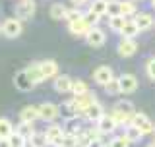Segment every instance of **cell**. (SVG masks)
I'll use <instances>...</instances> for the list:
<instances>
[{"label": "cell", "mask_w": 155, "mask_h": 147, "mask_svg": "<svg viewBox=\"0 0 155 147\" xmlns=\"http://www.w3.org/2000/svg\"><path fill=\"white\" fill-rule=\"evenodd\" d=\"M37 110H39V120H45L48 124L56 122L58 114H60V106L54 105V103H43V105L37 106Z\"/></svg>", "instance_id": "1"}, {"label": "cell", "mask_w": 155, "mask_h": 147, "mask_svg": "<svg viewBox=\"0 0 155 147\" xmlns=\"http://www.w3.org/2000/svg\"><path fill=\"white\" fill-rule=\"evenodd\" d=\"M2 33L8 39H16L23 33V23L19 21L18 18H8L2 21Z\"/></svg>", "instance_id": "2"}, {"label": "cell", "mask_w": 155, "mask_h": 147, "mask_svg": "<svg viewBox=\"0 0 155 147\" xmlns=\"http://www.w3.org/2000/svg\"><path fill=\"white\" fill-rule=\"evenodd\" d=\"M130 124H132L134 128H138L143 136H151L153 126H155L153 122L149 120V116H147V114H143V112H136V114L132 116V122H130Z\"/></svg>", "instance_id": "3"}, {"label": "cell", "mask_w": 155, "mask_h": 147, "mask_svg": "<svg viewBox=\"0 0 155 147\" xmlns=\"http://www.w3.org/2000/svg\"><path fill=\"white\" fill-rule=\"evenodd\" d=\"M45 134L48 138V143H51L52 147H62V141H64V128H62L60 124H56V122L48 124Z\"/></svg>", "instance_id": "4"}, {"label": "cell", "mask_w": 155, "mask_h": 147, "mask_svg": "<svg viewBox=\"0 0 155 147\" xmlns=\"http://www.w3.org/2000/svg\"><path fill=\"white\" fill-rule=\"evenodd\" d=\"M93 103H97V97L93 93H85V95L81 97H74V101H72V106H74V114H84V112L89 109Z\"/></svg>", "instance_id": "5"}, {"label": "cell", "mask_w": 155, "mask_h": 147, "mask_svg": "<svg viewBox=\"0 0 155 147\" xmlns=\"http://www.w3.org/2000/svg\"><path fill=\"white\" fill-rule=\"evenodd\" d=\"M105 41H107V33H105L101 27H91L89 33L85 35V43H87L89 47H93V48L103 47Z\"/></svg>", "instance_id": "6"}, {"label": "cell", "mask_w": 155, "mask_h": 147, "mask_svg": "<svg viewBox=\"0 0 155 147\" xmlns=\"http://www.w3.org/2000/svg\"><path fill=\"white\" fill-rule=\"evenodd\" d=\"M118 85H120V93L130 95V93H134L138 89V77L134 74H122L118 77Z\"/></svg>", "instance_id": "7"}, {"label": "cell", "mask_w": 155, "mask_h": 147, "mask_svg": "<svg viewBox=\"0 0 155 147\" xmlns=\"http://www.w3.org/2000/svg\"><path fill=\"white\" fill-rule=\"evenodd\" d=\"M35 2L33 0H19V4L16 6V14H18V19L23 21V19H31L33 14H35Z\"/></svg>", "instance_id": "8"}, {"label": "cell", "mask_w": 155, "mask_h": 147, "mask_svg": "<svg viewBox=\"0 0 155 147\" xmlns=\"http://www.w3.org/2000/svg\"><path fill=\"white\" fill-rule=\"evenodd\" d=\"M93 80H95V83H99V85L105 87L109 81L114 80L113 68H110V66H99V68H95V70H93Z\"/></svg>", "instance_id": "9"}, {"label": "cell", "mask_w": 155, "mask_h": 147, "mask_svg": "<svg viewBox=\"0 0 155 147\" xmlns=\"http://www.w3.org/2000/svg\"><path fill=\"white\" fill-rule=\"evenodd\" d=\"M116 52H118L120 56H124V58L134 56L136 52H138V43H136L134 39H122V41H118Z\"/></svg>", "instance_id": "10"}, {"label": "cell", "mask_w": 155, "mask_h": 147, "mask_svg": "<svg viewBox=\"0 0 155 147\" xmlns=\"http://www.w3.org/2000/svg\"><path fill=\"white\" fill-rule=\"evenodd\" d=\"M103 116H105V109H103V105H101L99 101L93 103V105H91L89 109L84 112V118H85L87 122H95V124H97L101 118H103Z\"/></svg>", "instance_id": "11"}, {"label": "cell", "mask_w": 155, "mask_h": 147, "mask_svg": "<svg viewBox=\"0 0 155 147\" xmlns=\"http://www.w3.org/2000/svg\"><path fill=\"white\" fill-rule=\"evenodd\" d=\"M132 21L138 25V29L140 31H147V29H151V27H155V19L151 18V14H143V12H138L134 16V19Z\"/></svg>", "instance_id": "12"}, {"label": "cell", "mask_w": 155, "mask_h": 147, "mask_svg": "<svg viewBox=\"0 0 155 147\" xmlns=\"http://www.w3.org/2000/svg\"><path fill=\"white\" fill-rule=\"evenodd\" d=\"M14 85H16V89H19V91H23V93H27V91H31L33 87V83H31V80L27 77V74H25V70H21V72H18L16 76H14Z\"/></svg>", "instance_id": "13"}, {"label": "cell", "mask_w": 155, "mask_h": 147, "mask_svg": "<svg viewBox=\"0 0 155 147\" xmlns=\"http://www.w3.org/2000/svg\"><path fill=\"white\" fill-rule=\"evenodd\" d=\"M89 29H91V25L85 21L84 18L74 21V23H68V31H70L72 35H76V37H85L87 33H89Z\"/></svg>", "instance_id": "14"}, {"label": "cell", "mask_w": 155, "mask_h": 147, "mask_svg": "<svg viewBox=\"0 0 155 147\" xmlns=\"http://www.w3.org/2000/svg\"><path fill=\"white\" fill-rule=\"evenodd\" d=\"M118 128V126L114 124V120H113V116L110 114H105L103 118H101L99 122H97V132H99L101 136H107V134H113V132Z\"/></svg>", "instance_id": "15"}, {"label": "cell", "mask_w": 155, "mask_h": 147, "mask_svg": "<svg viewBox=\"0 0 155 147\" xmlns=\"http://www.w3.org/2000/svg\"><path fill=\"white\" fill-rule=\"evenodd\" d=\"M39 68H41V74L45 80H51V77H56L58 76V64L54 60H43L39 62Z\"/></svg>", "instance_id": "16"}, {"label": "cell", "mask_w": 155, "mask_h": 147, "mask_svg": "<svg viewBox=\"0 0 155 147\" xmlns=\"http://www.w3.org/2000/svg\"><path fill=\"white\" fill-rule=\"evenodd\" d=\"M25 74H27L29 80H31L33 85H39V83L45 81V77H43V74H41V68H39V62H33V64H29V66L25 68Z\"/></svg>", "instance_id": "17"}, {"label": "cell", "mask_w": 155, "mask_h": 147, "mask_svg": "<svg viewBox=\"0 0 155 147\" xmlns=\"http://www.w3.org/2000/svg\"><path fill=\"white\" fill-rule=\"evenodd\" d=\"M72 77L70 76H66V74H62V76H56L54 77V89L58 93H68L72 89Z\"/></svg>", "instance_id": "18"}, {"label": "cell", "mask_w": 155, "mask_h": 147, "mask_svg": "<svg viewBox=\"0 0 155 147\" xmlns=\"http://www.w3.org/2000/svg\"><path fill=\"white\" fill-rule=\"evenodd\" d=\"M35 126H33V122H21L19 120V124L16 126V134H19L21 138H25V139H29L33 134H35Z\"/></svg>", "instance_id": "19"}, {"label": "cell", "mask_w": 155, "mask_h": 147, "mask_svg": "<svg viewBox=\"0 0 155 147\" xmlns=\"http://www.w3.org/2000/svg\"><path fill=\"white\" fill-rule=\"evenodd\" d=\"M122 136L126 138V141H128V143H138V141L143 138V134H142L138 128H134L132 124H128V126L124 128V134H122Z\"/></svg>", "instance_id": "20"}, {"label": "cell", "mask_w": 155, "mask_h": 147, "mask_svg": "<svg viewBox=\"0 0 155 147\" xmlns=\"http://www.w3.org/2000/svg\"><path fill=\"white\" fill-rule=\"evenodd\" d=\"M136 14H138V8H136V4L132 0H122L120 2V16H124L128 19V18H134Z\"/></svg>", "instance_id": "21"}, {"label": "cell", "mask_w": 155, "mask_h": 147, "mask_svg": "<svg viewBox=\"0 0 155 147\" xmlns=\"http://www.w3.org/2000/svg\"><path fill=\"white\" fill-rule=\"evenodd\" d=\"M19 118H21V122H33L35 118H39V110L37 106H23L21 112H19Z\"/></svg>", "instance_id": "22"}, {"label": "cell", "mask_w": 155, "mask_h": 147, "mask_svg": "<svg viewBox=\"0 0 155 147\" xmlns=\"http://www.w3.org/2000/svg\"><path fill=\"white\" fill-rule=\"evenodd\" d=\"M138 33H140L138 25H136L132 19H128V21H126V25L122 27V31H120V35H122V39H136Z\"/></svg>", "instance_id": "23"}, {"label": "cell", "mask_w": 155, "mask_h": 147, "mask_svg": "<svg viewBox=\"0 0 155 147\" xmlns=\"http://www.w3.org/2000/svg\"><path fill=\"white\" fill-rule=\"evenodd\" d=\"M14 132H16V128H14L12 122L8 118H0V139H8Z\"/></svg>", "instance_id": "24"}, {"label": "cell", "mask_w": 155, "mask_h": 147, "mask_svg": "<svg viewBox=\"0 0 155 147\" xmlns=\"http://www.w3.org/2000/svg\"><path fill=\"white\" fill-rule=\"evenodd\" d=\"M27 141L31 143V147H47L48 145V138H47L45 132H35Z\"/></svg>", "instance_id": "25"}, {"label": "cell", "mask_w": 155, "mask_h": 147, "mask_svg": "<svg viewBox=\"0 0 155 147\" xmlns=\"http://www.w3.org/2000/svg\"><path fill=\"white\" fill-rule=\"evenodd\" d=\"M114 110H118V112H122V114H126V116H130V118H132V116L136 114V109H134V105L130 101H118L114 105Z\"/></svg>", "instance_id": "26"}, {"label": "cell", "mask_w": 155, "mask_h": 147, "mask_svg": "<svg viewBox=\"0 0 155 147\" xmlns=\"http://www.w3.org/2000/svg\"><path fill=\"white\" fill-rule=\"evenodd\" d=\"M107 6H109V0H91L89 10L103 18V16H107Z\"/></svg>", "instance_id": "27"}, {"label": "cell", "mask_w": 155, "mask_h": 147, "mask_svg": "<svg viewBox=\"0 0 155 147\" xmlns=\"http://www.w3.org/2000/svg\"><path fill=\"white\" fill-rule=\"evenodd\" d=\"M70 91L74 93V97H81V95H85V93H89V87H87V83L84 80H74Z\"/></svg>", "instance_id": "28"}, {"label": "cell", "mask_w": 155, "mask_h": 147, "mask_svg": "<svg viewBox=\"0 0 155 147\" xmlns=\"http://www.w3.org/2000/svg\"><path fill=\"white\" fill-rule=\"evenodd\" d=\"M64 128V134H72V136H78L80 134V122H78V118H68L66 120V126H62Z\"/></svg>", "instance_id": "29"}, {"label": "cell", "mask_w": 155, "mask_h": 147, "mask_svg": "<svg viewBox=\"0 0 155 147\" xmlns=\"http://www.w3.org/2000/svg\"><path fill=\"white\" fill-rule=\"evenodd\" d=\"M126 19L124 16H116V18H109V27L113 29V31H116V33H120L122 31V27L126 25Z\"/></svg>", "instance_id": "30"}, {"label": "cell", "mask_w": 155, "mask_h": 147, "mask_svg": "<svg viewBox=\"0 0 155 147\" xmlns=\"http://www.w3.org/2000/svg\"><path fill=\"white\" fill-rule=\"evenodd\" d=\"M66 6L64 4H54V6H51V18L56 19V21H60V19L66 18Z\"/></svg>", "instance_id": "31"}, {"label": "cell", "mask_w": 155, "mask_h": 147, "mask_svg": "<svg viewBox=\"0 0 155 147\" xmlns=\"http://www.w3.org/2000/svg\"><path fill=\"white\" fill-rule=\"evenodd\" d=\"M107 16H109V18L120 16V0H109V6H107Z\"/></svg>", "instance_id": "32"}, {"label": "cell", "mask_w": 155, "mask_h": 147, "mask_svg": "<svg viewBox=\"0 0 155 147\" xmlns=\"http://www.w3.org/2000/svg\"><path fill=\"white\" fill-rule=\"evenodd\" d=\"M8 141H10V147H25V143H27V139L21 138V136L16 134V132L8 138Z\"/></svg>", "instance_id": "33"}, {"label": "cell", "mask_w": 155, "mask_h": 147, "mask_svg": "<svg viewBox=\"0 0 155 147\" xmlns=\"http://www.w3.org/2000/svg\"><path fill=\"white\" fill-rule=\"evenodd\" d=\"M105 91H107V95H118L120 93V85H118V77H114L113 81H109L105 85Z\"/></svg>", "instance_id": "34"}, {"label": "cell", "mask_w": 155, "mask_h": 147, "mask_svg": "<svg viewBox=\"0 0 155 147\" xmlns=\"http://www.w3.org/2000/svg\"><path fill=\"white\" fill-rule=\"evenodd\" d=\"M84 19H85L87 23H89L91 27H97V23H99L101 16H99V14H95V12H91V10H87V12L84 14Z\"/></svg>", "instance_id": "35"}, {"label": "cell", "mask_w": 155, "mask_h": 147, "mask_svg": "<svg viewBox=\"0 0 155 147\" xmlns=\"http://www.w3.org/2000/svg\"><path fill=\"white\" fill-rule=\"evenodd\" d=\"M81 18H84V14H81L80 10H70V8H68L64 19H66L68 23H74V21H78V19H81Z\"/></svg>", "instance_id": "36"}, {"label": "cell", "mask_w": 155, "mask_h": 147, "mask_svg": "<svg viewBox=\"0 0 155 147\" xmlns=\"http://www.w3.org/2000/svg\"><path fill=\"white\" fill-rule=\"evenodd\" d=\"M107 147H130V143L126 141L124 136H116V138H113L107 143Z\"/></svg>", "instance_id": "37"}, {"label": "cell", "mask_w": 155, "mask_h": 147, "mask_svg": "<svg viewBox=\"0 0 155 147\" xmlns=\"http://www.w3.org/2000/svg\"><path fill=\"white\" fill-rule=\"evenodd\" d=\"M76 145H78V136L64 134V141H62V147H76Z\"/></svg>", "instance_id": "38"}, {"label": "cell", "mask_w": 155, "mask_h": 147, "mask_svg": "<svg viewBox=\"0 0 155 147\" xmlns=\"http://www.w3.org/2000/svg\"><path fill=\"white\" fill-rule=\"evenodd\" d=\"M145 72H147L149 80H153V81H155V56L147 60V64H145Z\"/></svg>", "instance_id": "39"}, {"label": "cell", "mask_w": 155, "mask_h": 147, "mask_svg": "<svg viewBox=\"0 0 155 147\" xmlns=\"http://www.w3.org/2000/svg\"><path fill=\"white\" fill-rule=\"evenodd\" d=\"M105 136H99L97 139H93V141H89V145L87 147H107V143H105Z\"/></svg>", "instance_id": "40"}, {"label": "cell", "mask_w": 155, "mask_h": 147, "mask_svg": "<svg viewBox=\"0 0 155 147\" xmlns=\"http://www.w3.org/2000/svg\"><path fill=\"white\" fill-rule=\"evenodd\" d=\"M70 2L74 4V6H78V8H80V6H84V4H87L89 0H70Z\"/></svg>", "instance_id": "41"}, {"label": "cell", "mask_w": 155, "mask_h": 147, "mask_svg": "<svg viewBox=\"0 0 155 147\" xmlns=\"http://www.w3.org/2000/svg\"><path fill=\"white\" fill-rule=\"evenodd\" d=\"M0 147H10V141L8 139H0Z\"/></svg>", "instance_id": "42"}, {"label": "cell", "mask_w": 155, "mask_h": 147, "mask_svg": "<svg viewBox=\"0 0 155 147\" xmlns=\"http://www.w3.org/2000/svg\"><path fill=\"white\" fill-rule=\"evenodd\" d=\"M147 147H155V141H151V143H149V145H147Z\"/></svg>", "instance_id": "43"}, {"label": "cell", "mask_w": 155, "mask_h": 147, "mask_svg": "<svg viewBox=\"0 0 155 147\" xmlns=\"http://www.w3.org/2000/svg\"><path fill=\"white\" fill-rule=\"evenodd\" d=\"M151 136H153V139H155V126H153V132H151Z\"/></svg>", "instance_id": "44"}, {"label": "cell", "mask_w": 155, "mask_h": 147, "mask_svg": "<svg viewBox=\"0 0 155 147\" xmlns=\"http://www.w3.org/2000/svg\"><path fill=\"white\" fill-rule=\"evenodd\" d=\"M151 6H153V8H155V0H151Z\"/></svg>", "instance_id": "45"}, {"label": "cell", "mask_w": 155, "mask_h": 147, "mask_svg": "<svg viewBox=\"0 0 155 147\" xmlns=\"http://www.w3.org/2000/svg\"><path fill=\"white\" fill-rule=\"evenodd\" d=\"M0 33H2V23H0Z\"/></svg>", "instance_id": "46"}, {"label": "cell", "mask_w": 155, "mask_h": 147, "mask_svg": "<svg viewBox=\"0 0 155 147\" xmlns=\"http://www.w3.org/2000/svg\"><path fill=\"white\" fill-rule=\"evenodd\" d=\"M132 2H140V0H132Z\"/></svg>", "instance_id": "47"}, {"label": "cell", "mask_w": 155, "mask_h": 147, "mask_svg": "<svg viewBox=\"0 0 155 147\" xmlns=\"http://www.w3.org/2000/svg\"><path fill=\"white\" fill-rule=\"evenodd\" d=\"M76 147H81V145H76Z\"/></svg>", "instance_id": "48"}]
</instances>
